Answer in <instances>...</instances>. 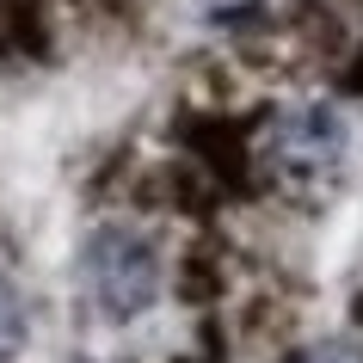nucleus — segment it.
Masks as SVG:
<instances>
[{"mask_svg": "<svg viewBox=\"0 0 363 363\" xmlns=\"http://www.w3.org/2000/svg\"><path fill=\"white\" fill-rule=\"evenodd\" d=\"M80 277H86L93 308L123 326L135 314H148L154 296H160V252L135 228H99L80 252Z\"/></svg>", "mask_w": 363, "mask_h": 363, "instance_id": "nucleus-1", "label": "nucleus"}, {"mask_svg": "<svg viewBox=\"0 0 363 363\" xmlns=\"http://www.w3.org/2000/svg\"><path fill=\"white\" fill-rule=\"evenodd\" d=\"M271 154L296 172H326L345 160V117L333 105H296L271 123Z\"/></svg>", "mask_w": 363, "mask_h": 363, "instance_id": "nucleus-2", "label": "nucleus"}, {"mask_svg": "<svg viewBox=\"0 0 363 363\" xmlns=\"http://www.w3.org/2000/svg\"><path fill=\"white\" fill-rule=\"evenodd\" d=\"M25 333H31V320H25V296L0 277V363L25 345Z\"/></svg>", "mask_w": 363, "mask_h": 363, "instance_id": "nucleus-3", "label": "nucleus"}, {"mask_svg": "<svg viewBox=\"0 0 363 363\" xmlns=\"http://www.w3.org/2000/svg\"><path fill=\"white\" fill-rule=\"evenodd\" d=\"M308 363H363V351H357V345H320V351H314V357H308Z\"/></svg>", "mask_w": 363, "mask_h": 363, "instance_id": "nucleus-4", "label": "nucleus"}]
</instances>
